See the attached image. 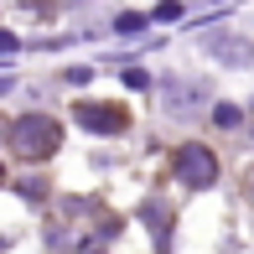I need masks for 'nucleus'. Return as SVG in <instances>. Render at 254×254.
I'll return each mask as SVG.
<instances>
[{"label":"nucleus","instance_id":"nucleus-6","mask_svg":"<svg viewBox=\"0 0 254 254\" xmlns=\"http://www.w3.org/2000/svg\"><path fill=\"white\" fill-rule=\"evenodd\" d=\"M16 47H21V42L10 37V31H0V57H5V52H16Z\"/></svg>","mask_w":254,"mask_h":254},{"label":"nucleus","instance_id":"nucleus-1","mask_svg":"<svg viewBox=\"0 0 254 254\" xmlns=\"http://www.w3.org/2000/svg\"><path fill=\"white\" fill-rule=\"evenodd\" d=\"M10 140H16V151H21V156L42 161V156H52L57 145H63V125L47 120V114H26V120H16Z\"/></svg>","mask_w":254,"mask_h":254},{"label":"nucleus","instance_id":"nucleus-3","mask_svg":"<svg viewBox=\"0 0 254 254\" xmlns=\"http://www.w3.org/2000/svg\"><path fill=\"white\" fill-rule=\"evenodd\" d=\"M78 125L99 130V135H114V130H125V109H114V104H78Z\"/></svg>","mask_w":254,"mask_h":254},{"label":"nucleus","instance_id":"nucleus-5","mask_svg":"<svg viewBox=\"0 0 254 254\" xmlns=\"http://www.w3.org/2000/svg\"><path fill=\"white\" fill-rule=\"evenodd\" d=\"M177 16H182V5H177V0H166V5L156 10V21H177Z\"/></svg>","mask_w":254,"mask_h":254},{"label":"nucleus","instance_id":"nucleus-2","mask_svg":"<svg viewBox=\"0 0 254 254\" xmlns=\"http://www.w3.org/2000/svg\"><path fill=\"white\" fill-rule=\"evenodd\" d=\"M177 177L187 182V187H213V177H218V161L207 145H182L177 151Z\"/></svg>","mask_w":254,"mask_h":254},{"label":"nucleus","instance_id":"nucleus-4","mask_svg":"<svg viewBox=\"0 0 254 254\" xmlns=\"http://www.w3.org/2000/svg\"><path fill=\"white\" fill-rule=\"evenodd\" d=\"M207 47H213L218 57H228V63H249V47H244V42H234V37H213V42H207Z\"/></svg>","mask_w":254,"mask_h":254},{"label":"nucleus","instance_id":"nucleus-7","mask_svg":"<svg viewBox=\"0 0 254 254\" xmlns=\"http://www.w3.org/2000/svg\"><path fill=\"white\" fill-rule=\"evenodd\" d=\"M0 177H5V171H0Z\"/></svg>","mask_w":254,"mask_h":254}]
</instances>
